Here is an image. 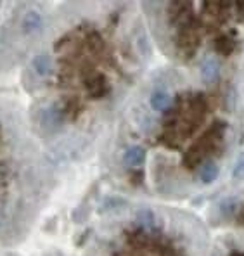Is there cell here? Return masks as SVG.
I'll return each mask as SVG.
<instances>
[{
	"label": "cell",
	"instance_id": "7a4b0ae2",
	"mask_svg": "<svg viewBox=\"0 0 244 256\" xmlns=\"http://www.w3.org/2000/svg\"><path fill=\"white\" fill-rule=\"evenodd\" d=\"M220 76V61L215 58H206L201 64V78L206 85H212Z\"/></svg>",
	"mask_w": 244,
	"mask_h": 256
},
{
	"label": "cell",
	"instance_id": "52a82bcc",
	"mask_svg": "<svg viewBox=\"0 0 244 256\" xmlns=\"http://www.w3.org/2000/svg\"><path fill=\"white\" fill-rule=\"evenodd\" d=\"M33 68H35V71L40 74V76H45V74H48L52 71V61L48 56H36L35 59H33Z\"/></svg>",
	"mask_w": 244,
	"mask_h": 256
},
{
	"label": "cell",
	"instance_id": "30bf717a",
	"mask_svg": "<svg viewBox=\"0 0 244 256\" xmlns=\"http://www.w3.org/2000/svg\"><path fill=\"white\" fill-rule=\"evenodd\" d=\"M120 206H125V201H122L120 198H110L106 202L102 204V210H116V208H120Z\"/></svg>",
	"mask_w": 244,
	"mask_h": 256
},
{
	"label": "cell",
	"instance_id": "ba28073f",
	"mask_svg": "<svg viewBox=\"0 0 244 256\" xmlns=\"http://www.w3.org/2000/svg\"><path fill=\"white\" fill-rule=\"evenodd\" d=\"M137 224L140 225V227L152 228L156 224V218H154V214L149 212V210H144V212H140L137 214Z\"/></svg>",
	"mask_w": 244,
	"mask_h": 256
},
{
	"label": "cell",
	"instance_id": "8992f818",
	"mask_svg": "<svg viewBox=\"0 0 244 256\" xmlns=\"http://www.w3.org/2000/svg\"><path fill=\"white\" fill-rule=\"evenodd\" d=\"M218 175H220V168H218V164L213 163V161H206L200 170V180L202 184H206V186L215 182V180L218 178Z\"/></svg>",
	"mask_w": 244,
	"mask_h": 256
},
{
	"label": "cell",
	"instance_id": "6da1fadb",
	"mask_svg": "<svg viewBox=\"0 0 244 256\" xmlns=\"http://www.w3.org/2000/svg\"><path fill=\"white\" fill-rule=\"evenodd\" d=\"M62 122H64V118H62V114L58 111L56 106H47L40 114V126L47 132L58 130L62 125Z\"/></svg>",
	"mask_w": 244,
	"mask_h": 256
},
{
	"label": "cell",
	"instance_id": "3957f363",
	"mask_svg": "<svg viewBox=\"0 0 244 256\" xmlns=\"http://www.w3.org/2000/svg\"><path fill=\"white\" fill-rule=\"evenodd\" d=\"M149 102H151V108L154 109V111H166L168 108H172L174 100H172L170 94L164 92V90H161V88H158L151 94Z\"/></svg>",
	"mask_w": 244,
	"mask_h": 256
},
{
	"label": "cell",
	"instance_id": "5b68a950",
	"mask_svg": "<svg viewBox=\"0 0 244 256\" xmlns=\"http://www.w3.org/2000/svg\"><path fill=\"white\" fill-rule=\"evenodd\" d=\"M123 161H125V164H128V166H132V168L142 166L146 161V149L140 148V146H134V148H130L125 152Z\"/></svg>",
	"mask_w": 244,
	"mask_h": 256
},
{
	"label": "cell",
	"instance_id": "8fae6325",
	"mask_svg": "<svg viewBox=\"0 0 244 256\" xmlns=\"http://www.w3.org/2000/svg\"><path fill=\"white\" fill-rule=\"evenodd\" d=\"M234 256H244V253H236Z\"/></svg>",
	"mask_w": 244,
	"mask_h": 256
},
{
	"label": "cell",
	"instance_id": "9c48e42d",
	"mask_svg": "<svg viewBox=\"0 0 244 256\" xmlns=\"http://www.w3.org/2000/svg\"><path fill=\"white\" fill-rule=\"evenodd\" d=\"M232 176L238 180H242L244 178V154L241 158H239L238 161H236L234 164V172H232Z\"/></svg>",
	"mask_w": 244,
	"mask_h": 256
},
{
	"label": "cell",
	"instance_id": "277c9868",
	"mask_svg": "<svg viewBox=\"0 0 244 256\" xmlns=\"http://www.w3.org/2000/svg\"><path fill=\"white\" fill-rule=\"evenodd\" d=\"M44 26V18L40 12L36 10H30L24 18H22V22H21V28L24 33H35L38 30H42Z\"/></svg>",
	"mask_w": 244,
	"mask_h": 256
}]
</instances>
